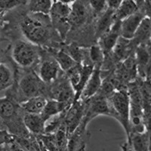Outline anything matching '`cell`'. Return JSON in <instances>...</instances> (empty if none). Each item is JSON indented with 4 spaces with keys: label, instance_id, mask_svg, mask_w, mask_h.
Masks as SVG:
<instances>
[{
    "label": "cell",
    "instance_id": "cell-1",
    "mask_svg": "<svg viewBox=\"0 0 151 151\" xmlns=\"http://www.w3.org/2000/svg\"><path fill=\"white\" fill-rule=\"evenodd\" d=\"M51 24L50 15L29 12L21 19L20 26L23 34L30 42L42 45L49 39Z\"/></svg>",
    "mask_w": 151,
    "mask_h": 151
},
{
    "label": "cell",
    "instance_id": "cell-2",
    "mask_svg": "<svg viewBox=\"0 0 151 151\" xmlns=\"http://www.w3.org/2000/svg\"><path fill=\"white\" fill-rule=\"evenodd\" d=\"M111 116H113L122 124L129 137L131 134L130 127V97L127 92L117 91L111 94L109 99Z\"/></svg>",
    "mask_w": 151,
    "mask_h": 151
},
{
    "label": "cell",
    "instance_id": "cell-3",
    "mask_svg": "<svg viewBox=\"0 0 151 151\" xmlns=\"http://www.w3.org/2000/svg\"><path fill=\"white\" fill-rule=\"evenodd\" d=\"M36 45L30 42H17L12 50V57L14 61L23 67H29L34 64L38 59Z\"/></svg>",
    "mask_w": 151,
    "mask_h": 151
},
{
    "label": "cell",
    "instance_id": "cell-4",
    "mask_svg": "<svg viewBox=\"0 0 151 151\" xmlns=\"http://www.w3.org/2000/svg\"><path fill=\"white\" fill-rule=\"evenodd\" d=\"M72 8L68 4L63 3L59 1L54 2L52 10L50 12V17L54 27L56 28L61 34L67 33L70 24L69 22V17L71 13Z\"/></svg>",
    "mask_w": 151,
    "mask_h": 151
},
{
    "label": "cell",
    "instance_id": "cell-5",
    "mask_svg": "<svg viewBox=\"0 0 151 151\" xmlns=\"http://www.w3.org/2000/svg\"><path fill=\"white\" fill-rule=\"evenodd\" d=\"M69 22L71 27H80L86 23L90 16L94 15L89 0H77L71 6Z\"/></svg>",
    "mask_w": 151,
    "mask_h": 151
},
{
    "label": "cell",
    "instance_id": "cell-6",
    "mask_svg": "<svg viewBox=\"0 0 151 151\" xmlns=\"http://www.w3.org/2000/svg\"><path fill=\"white\" fill-rule=\"evenodd\" d=\"M43 83L40 76L34 73H29L21 79L19 86L24 95L30 98L41 95L44 88Z\"/></svg>",
    "mask_w": 151,
    "mask_h": 151
},
{
    "label": "cell",
    "instance_id": "cell-7",
    "mask_svg": "<svg viewBox=\"0 0 151 151\" xmlns=\"http://www.w3.org/2000/svg\"><path fill=\"white\" fill-rule=\"evenodd\" d=\"M145 17L144 12L138 9L134 14L124 19L121 22V36L128 40H133L137 28Z\"/></svg>",
    "mask_w": 151,
    "mask_h": 151
},
{
    "label": "cell",
    "instance_id": "cell-8",
    "mask_svg": "<svg viewBox=\"0 0 151 151\" xmlns=\"http://www.w3.org/2000/svg\"><path fill=\"white\" fill-rule=\"evenodd\" d=\"M122 151H150V137L147 132L131 133L127 140L121 146Z\"/></svg>",
    "mask_w": 151,
    "mask_h": 151
},
{
    "label": "cell",
    "instance_id": "cell-9",
    "mask_svg": "<svg viewBox=\"0 0 151 151\" xmlns=\"http://www.w3.org/2000/svg\"><path fill=\"white\" fill-rule=\"evenodd\" d=\"M102 85L101 74V68L100 67H95L94 69L91 77L88 79L83 89L80 98L83 101L91 99L92 97L95 96L101 88Z\"/></svg>",
    "mask_w": 151,
    "mask_h": 151
},
{
    "label": "cell",
    "instance_id": "cell-10",
    "mask_svg": "<svg viewBox=\"0 0 151 151\" xmlns=\"http://www.w3.org/2000/svg\"><path fill=\"white\" fill-rule=\"evenodd\" d=\"M149 44L138 45L137 49V62L138 70L143 76H150L151 73V45Z\"/></svg>",
    "mask_w": 151,
    "mask_h": 151
},
{
    "label": "cell",
    "instance_id": "cell-11",
    "mask_svg": "<svg viewBox=\"0 0 151 151\" xmlns=\"http://www.w3.org/2000/svg\"><path fill=\"white\" fill-rule=\"evenodd\" d=\"M121 22L116 20L108 33L101 37V47L105 52H110L114 49L117 42L121 37Z\"/></svg>",
    "mask_w": 151,
    "mask_h": 151
},
{
    "label": "cell",
    "instance_id": "cell-12",
    "mask_svg": "<svg viewBox=\"0 0 151 151\" xmlns=\"http://www.w3.org/2000/svg\"><path fill=\"white\" fill-rule=\"evenodd\" d=\"M60 67L57 60H45L42 63L40 68V76L44 83H52L58 76Z\"/></svg>",
    "mask_w": 151,
    "mask_h": 151
},
{
    "label": "cell",
    "instance_id": "cell-13",
    "mask_svg": "<svg viewBox=\"0 0 151 151\" xmlns=\"http://www.w3.org/2000/svg\"><path fill=\"white\" fill-rule=\"evenodd\" d=\"M116 11L107 9L104 13L98 17L96 21V34L98 37H101L105 33H108L113 27V24L116 21L115 17Z\"/></svg>",
    "mask_w": 151,
    "mask_h": 151
},
{
    "label": "cell",
    "instance_id": "cell-14",
    "mask_svg": "<svg viewBox=\"0 0 151 151\" xmlns=\"http://www.w3.org/2000/svg\"><path fill=\"white\" fill-rule=\"evenodd\" d=\"M91 100L89 110L88 111L87 115V116L89 117V119H91V117L101 114L111 116V109L108 100L103 96H94Z\"/></svg>",
    "mask_w": 151,
    "mask_h": 151
},
{
    "label": "cell",
    "instance_id": "cell-15",
    "mask_svg": "<svg viewBox=\"0 0 151 151\" xmlns=\"http://www.w3.org/2000/svg\"><path fill=\"white\" fill-rule=\"evenodd\" d=\"M45 120L41 114L25 113L24 116V123L28 131L35 134H42L45 132Z\"/></svg>",
    "mask_w": 151,
    "mask_h": 151
},
{
    "label": "cell",
    "instance_id": "cell-16",
    "mask_svg": "<svg viewBox=\"0 0 151 151\" xmlns=\"http://www.w3.org/2000/svg\"><path fill=\"white\" fill-rule=\"evenodd\" d=\"M52 94L55 100L68 104H70L74 95H76L73 87L69 80L64 81V83L58 85L55 88H54Z\"/></svg>",
    "mask_w": 151,
    "mask_h": 151
},
{
    "label": "cell",
    "instance_id": "cell-17",
    "mask_svg": "<svg viewBox=\"0 0 151 151\" xmlns=\"http://www.w3.org/2000/svg\"><path fill=\"white\" fill-rule=\"evenodd\" d=\"M134 43L137 45L149 44L151 42V20L145 17L137 28L133 38Z\"/></svg>",
    "mask_w": 151,
    "mask_h": 151
},
{
    "label": "cell",
    "instance_id": "cell-18",
    "mask_svg": "<svg viewBox=\"0 0 151 151\" xmlns=\"http://www.w3.org/2000/svg\"><path fill=\"white\" fill-rule=\"evenodd\" d=\"M47 102L48 101L44 97L40 95L28 98L27 101L22 102L21 105L25 113L42 114L46 106Z\"/></svg>",
    "mask_w": 151,
    "mask_h": 151
},
{
    "label": "cell",
    "instance_id": "cell-19",
    "mask_svg": "<svg viewBox=\"0 0 151 151\" xmlns=\"http://www.w3.org/2000/svg\"><path fill=\"white\" fill-rule=\"evenodd\" d=\"M69 105L70 104L66 103V102L59 101L55 99L49 100L47 102L46 106L41 115L46 122L49 119L58 115L61 112H64Z\"/></svg>",
    "mask_w": 151,
    "mask_h": 151
},
{
    "label": "cell",
    "instance_id": "cell-20",
    "mask_svg": "<svg viewBox=\"0 0 151 151\" xmlns=\"http://www.w3.org/2000/svg\"><path fill=\"white\" fill-rule=\"evenodd\" d=\"M138 9V6L134 0H123L120 6L115 12L116 19L123 21L126 17L134 14Z\"/></svg>",
    "mask_w": 151,
    "mask_h": 151
},
{
    "label": "cell",
    "instance_id": "cell-21",
    "mask_svg": "<svg viewBox=\"0 0 151 151\" xmlns=\"http://www.w3.org/2000/svg\"><path fill=\"white\" fill-rule=\"evenodd\" d=\"M53 4L52 0H29L28 10L32 13L49 15Z\"/></svg>",
    "mask_w": 151,
    "mask_h": 151
},
{
    "label": "cell",
    "instance_id": "cell-22",
    "mask_svg": "<svg viewBox=\"0 0 151 151\" xmlns=\"http://www.w3.org/2000/svg\"><path fill=\"white\" fill-rule=\"evenodd\" d=\"M55 60L58 63L62 70L67 73L78 64L77 62L73 58V57H71L67 52L64 51H60L58 52Z\"/></svg>",
    "mask_w": 151,
    "mask_h": 151
},
{
    "label": "cell",
    "instance_id": "cell-23",
    "mask_svg": "<svg viewBox=\"0 0 151 151\" xmlns=\"http://www.w3.org/2000/svg\"><path fill=\"white\" fill-rule=\"evenodd\" d=\"M13 84V74L11 69L6 64L2 63L0 65V88L1 91L9 88Z\"/></svg>",
    "mask_w": 151,
    "mask_h": 151
},
{
    "label": "cell",
    "instance_id": "cell-24",
    "mask_svg": "<svg viewBox=\"0 0 151 151\" xmlns=\"http://www.w3.org/2000/svg\"><path fill=\"white\" fill-rule=\"evenodd\" d=\"M27 4V0H0V9L1 15L3 17L4 14L11 12L13 9L24 6Z\"/></svg>",
    "mask_w": 151,
    "mask_h": 151
},
{
    "label": "cell",
    "instance_id": "cell-25",
    "mask_svg": "<svg viewBox=\"0 0 151 151\" xmlns=\"http://www.w3.org/2000/svg\"><path fill=\"white\" fill-rule=\"evenodd\" d=\"M15 112V106L12 101L8 98H2L0 101V113L2 119L12 116Z\"/></svg>",
    "mask_w": 151,
    "mask_h": 151
},
{
    "label": "cell",
    "instance_id": "cell-26",
    "mask_svg": "<svg viewBox=\"0 0 151 151\" xmlns=\"http://www.w3.org/2000/svg\"><path fill=\"white\" fill-rule=\"evenodd\" d=\"M89 57L94 67H100L103 63L104 50L101 45H94L90 48Z\"/></svg>",
    "mask_w": 151,
    "mask_h": 151
},
{
    "label": "cell",
    "instance_id": "cell-27",
    "mask_svg": "<svg viewBox=\"0 0 151 151\" xmlns=\"http://www.w3.org/2000/svg\"><path fill=\"white\" fill-rule=\"evenodd\" d=\"M89 3L94 17H99L108 9L106 0H89Z\"/></svg>",
    "mask_w": 151,
    "mask_h": 151
},
{
    "label": "cell",
    "instance_id": "cell-28",
    "mask_svg": "<svg viewBox=\"0 0 151 151\" xmlns=\"http://www.w3.org/2000/svg\"><path fill=\"white\" fill-rule=\"evenodd\" d=\"M139 9L144 12L147 17L151 20V0H146Z\"/></svg>",
    "mask_w": 151,
    "mask_h": 151
},
{
    "label": "cell",
    "instance_id": "cell-29",
    "mask_svg": "<svg viewBox=\"0 0 151 151\" xmlns=\"http://www.w3.org/2000/svg\"><path fill=\"white\" fill-rule=\"evenodd\" d=\"M122 2L123 0H106V3L109 9L114 11H116L119 9Z\"/></svg>",
    "mask_w": 151,
    "mask_h": 151
},
{
    "label": "cell",
    "instance_id": "cell-30",
    "mask_svg": "<svg viewBox=\"0 0 151 151\" xmlns=\"http://www.w3.org/2000/svg\"><path fill=\"white\" fill-rule=\"evenodd\" d=\"M134 1L135 2V3L137 4V6H138V9H140V8L144 5V3L145 2L146 0H134Z\"/></svg>",
    "mask_w": 151,
    "mask_h": 151
},
{
    "label": "cell",
    "instance_id": "cell-31",
    "mask_svg": "<svg viewBox=\"0 0 151 151\" xmlns=\"http://www.w3.org/2000/svg\"><path fill=\"white\" fill-rule=\"evenodd\" d=\"M58 1H59V2H63V3H65V4H73L74 2H76L77 0H58Z\"/></svg>",
    "mask_w": 151,
    "mask_h": 151
},
{
    "label": "cell",
    "instance_id": "cell-32",
    "mask_svg": "<svg viewBox=\"0 0 151 151\" xmlns=\"http://www.w3.org/2000/svg\"><path fill=\"white\" fill-rule=\"evenodd\" d=\"M150 82H151V73L150 74Z\"/></svg>",
    "mask_w": 151,
    "mask_h": 151
},
{
    "label": "cell",
    "instance_id": "cell-33",
    "mask_svg": "<svg viewBox=\"0 0 151 151\" xmlns=\"http://www.w3.org/2000/svg\"><path fill=\"white\" fill-rule=\"evenodd\" d=\"M57 2V0H54V2Z\"/></svg>",
    "mask_w": 151,
    "mask_h": 151
}]
</instances>
